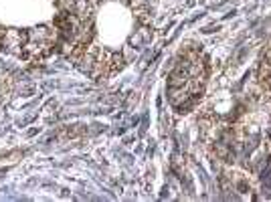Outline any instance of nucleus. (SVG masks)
I'll return each mask as SVG.
<instances>
[{
	"label": "nucleus",
	"mask_w": 271,
	"mask_h": 202,
	"mask_svg": "<svg viewBox=\"0 0 271 202\" xmlns=\"http://www.w3.org/2000/svg\"><path fill=\"white\" fill-rule=\"evenodd\" d=\"M29 42V33L27 31H18V29H6L2 37V49L14 55H23L25 44Z\"/></svg>",
	"instance_id": "1"
},
{
	"label": "nucleus",
	"mask_w": 271,
	"mask_h": 202,
	"mask_svg": "<svg viewBox=\"0 0 271 202\" xmlns=\"http://www.w3.org/2000/svg\"><path fill=\"white\" fill-rule=\"evenodd\" d=\"M89 4H97V2H101V0H87Z\"/></svg>",
	"instance_id": "5"
},
{
	"label": "nucleus",
	"mask_w": 271,
	"mask_h": 202,
	"mask_svg": "<svg viewBox=\"0 0 271 202\" xmlns=\"http://www.w3.org/2000/svg\"><path fill=\"white\" fill-rule=\"evenodd\" d=\"M59 12H73L75 10V0H57Z\"/></svg>",
	"instance_id": "3"
},
{
	"label": "nucleus",
	"mask_w": 271,
	"mask_h": 202,
	"mask_svg": "<svg viewBox=\"0 0 271 202\" xmlns=\"http://www.w3.org/2000/svg\"><path fill=\"white\" fill-rule=\"evenodd\" d=\"M121 67H123V57L119 53H112V57H110V71L116 73V71L121 69Z\"/></svg>",
	"instance_id": "2"
},
{
	"label": "nucleus",
	"mask_w": 271,
	"mask_h": 202,
	"mask_svg": "<svg viewBox=\"0 0 271 202\" xmlns=\"http://www.w3.org/2000/svg\"><path fill=\"white\" fill-rule=\"evenodd\" d=\"M128 2H130V6H134V8H138V6H142V4L146 2V0H128Z\"/></svg>",
	"instance_id": "4"
}]
</instances>
